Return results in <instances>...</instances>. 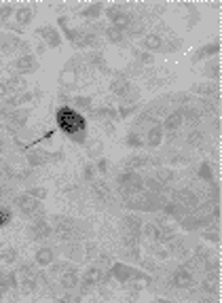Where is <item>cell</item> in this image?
<instances>
[{"instance_id":"obj_1","label":"cell","mask_w":222,"mask_h":303,"mask_svg":"<svg viewBox=\"0 0 222 303\" xmlns=\"http://www.w3.org/2000/svg\"><path fill=\"white\" fill-rule=\"evenodd\" d=\"M55 121L57 127L66 134V136L77 144L87 142V119L80 113H77L72 106H60L55 110Z\"/></svg>"},{"instance_id":"obj_2","label":"cell","mask_w":222,"mask_h":303,"mask_svg":"<svg viewBox=\"0 0 222 303\" xmlns=\"http://www.w3.org/2000/svg\"><path fill=\"white\" fill-rule=\"evenodd\" d=\"M116 183H119L121 193H138V191L144 189V178L140 176L138 172H121L116 176Z\"/></svg>"},{"instance_id":"obj_3","label":"cell","mask_w":222,"mask_h":303,"mask_svg":"<svg viewBox=\"0 0 222 303\" xmlns=\"http://www.w3.org/2000/svg\"><path fill=\"white\" fill-rule=\"evenodd\" d=\"M192 282H195V269H192L189 263L180 265L178 269L174 271V276H172V284H174V288H178V290L190 288Z\"/></svg>"},{"instance_id":"obj_4","label":"cell","mask_w":222,"mask_h":303,"mask_svg":"<svg viewBox=\"0 0 222 303\" xmlns=\"http://www.w3.org/2000/svg\"><path fill=\"white\" fill-rule=\"evenodd\" d=\"M106 17L110 19V23H112L114 28H119V30H123V32H125L127 26L131 23V13L123 11L121 4H110V7L106 9Z\"/></svg>"},{"instance_id":"obj_5","label":"cell","mask_w":222,"mask_h":303,"mask_svg":"<svg viewBox=\"0 0 222 303\" xmlns=\"http://www.w3.org/2000/svg\"><path fill=\"white\" fill-rule=\"evenodd\" d=\"M102 282V269H97L95 265H91V267H87V269L83 271V278H80V282H79V286H80V293H89V290L95 286V284H100Z\"/></svg>"},{"instance_id":"obj_6","label":"cell","mask_w":222,"mask_h":303,"mask_svg":"<svg viewBox=\"0 0 222 303\" xmlns=\"http://www.w3.org/2000/svg\"><path fill=\"white\" fill-rule=\"evenodd\" d=\"M13 68H15V72L19 74V77H23V74L36 72V70H38V60L32 53H26V55H21L19 60H15Z\"/></svg>"},{"instance_id":"obj_7","label":"cell","mask_w":222,"mask_h":303,"mask_svg":"<svg viewBox=\"0 0 222 303\" xmlns=\"http://www.w3.org/2000/svg\"><path fill=\"white\" fill-rule=\"evenodd\" d=\"M32 240H45V237H49L53 229H51V223L47 219H38V220H32L30 229H28Z\"/></svg>"},{"instance_id":"obj_8","label":"cell","mask_w":222,"mask_h":303,"mask_svg":"<svg viewBox=\"0 0 222 303\" xmlns=\"http://www.w3.org/2000/svg\"><path fill=\"white\" fill-rule=\"evenodd\" d=\"M131 89H133V85L129 83V79H127L125 74H121V72L114 74L112 83H110V91H112L116 98H121V100H123V98H125Z\"/></svg>"},{"instance_id":"obj_9","label":"cell","mask_w":222,"mask_h":303,"mask_svg":"<svg viewBox=\"0 0 222 303\" xmlns=\"http://www.w3.org/2000/svg\"><path fill=\"white\" fill-rule=\"evenodd\" d=\"M15 206L19 208V212L28 214V217H32V214L38 210L40 202L34 200V197H32L30 193H21V195H17V197H15Z\"/></svg>"},{"instance_id":"obj_10","label":"cell","mask_w":222,"mask_h":303,"mask_svg":"<svg viewBox=\"0 0 222 303\" xmlns=\"http://www.w3.org/2000/svg\"><path fill=\"white\" fill-rule=\"evenodd\" d=\"M184 123V117H182V108H176V110H172V113H167L165 117V121H163V132H169V134H174V132H178L180 127H182Z\"/></svg>"},{"instance_id":"obj_11","label":"cell","mask_w":222,"mask_h":303,"mask_svg":"<svg viewBox=\"0 0 222 303\" xmlns=\"http://www.w3.org/2000/svg\"><path fill=\"white\" fill-rule=\"evenodd\" d=\"M131 271H133V267H129L127 263H112L110 265V276H112L116 282H121V284H127L131 280Z\"/></svg>"},{"instance_id":"obj_12","label":"cell","mask_w":222,"mask_h":303,"mask_svg":"<svg viewBox=\"0 0 222 303\" xmlns=\"http://www.w3.org/2000/svg\"><path fill=\"white\" fill-rule=\"evenodd\" d=\"M38 36L45 40V45L49 47H60L62 45V36H60V30L55 26H43L38 28Z\"/></svg>"},{"instance_id":"obj_13","label":"cell","mask_w":222,"mask_h":303,"mask_svg":"<svg viewBox=\"0 0 222 303\" xmlns=\"http://www.w3.org/2000/svg\"><path fill=\"white\" fill-rule=\"evenodd\" d=\"M163 142V127L161 123H155L153 127L146 130V138H144V147L146 149H157Z\"/></svg>"},{"instance_id":"obj_14","label":"cell","mask_w":222,"mask_h":303,"mask_svg":"<svg viewBox=\"0 0 222 303\" xmlns=\"http://www.w3.org/2000/svg\"><path fill=\"white\" fill-rule=\"evenodd\" d=\"M7 123L13 127V130H21L28 123V110L23 108H13L7 113Z\"/></svg>"},{"instance_id":"obj_15","label":"cell","mask_w":222,"mask_h":303,"mask_svg":"<svg viewBox=\"0 0 222 303\" xmlns=\"http://www.w3.org/2000/svg\"><path fill=\"white\" fill-rule=\"evenodd\" d=\"M28 159V166L30 168H43L47 161H49V153L45 149H36V151H28L26 155Z\"/></svg>"},{"instance_id":"obj_16","label":"cell","mask_w":222,"mask_h":303,"mask_svg":"<svg viewBox=\"0 0 222 303\" xmlns=\"http://www.w3.org/2000/svg\"><path fill=\"white\" fill-rule=\"evenodd\" d=\"M34 263H36L38 267H49V265H53V263H55V252H53V248L45 246V248L36 250V256H34Z\"/></svg>"},{"instance_id":"obj_17","label":"cell","mask_w":222,"mask_h":303,"mask_svg":"<svg viewBox=\"0 0 222 303\" xmlns=\"http://www.w3.org/2000/svg\"><path fill=\"white\" fill-rule=\"evenodd\" d=\"M123 225H125V233H131V236H140L142 233V219L138 217V214H127L125 220H123Z\"/></svg>"},{"instance_id":"obj_18","label":"cell","mask_w":222,"mask_h":303,"mask_svg":"<svg viewBox=\"0 0 222 303\" xmlns=\"http://www.w3.org/2000/svg\"><path fill=\"white\" fill-rule=\"evenodd\" d=\"M142 47H144L146 51H150V53H155V51H161V47H163V36H161V34H157V32L146 34L144 40H142Z\"/></svg>"},{"instance_id":"obj_19","label":"cell","mask_w":222,"mask_h":303,"mask_svg":"<svg viewBox=\"0 0 222 303\" xmlns=\"http://www.w3.org/2000/svg\"><path fill=\"white\" fill-rule=\"evenodd\" d=\"M218 51H220V45L216 43H207V45H203L199 47V51L195 53V62H201V60H207V57H216L218 55Z\"/></svg>"},{"instance_id":"obj_20","label":"cell","mask_w":222,"mask_h":303,"mask_svg":"<svg viewBox=\"0 0 222 303\" xmlns=\"http://www.w3.org/2000/svg\"><path fill=\"white\" fill-rule=\"evenodd\" d=\"M7 83V89L9 93H13V96H19V93H23L28 89V85H26V79L19 77V74H15V77H11L9 81H4Z\"/></svg>"},{"instance_id":"obj_21","label":"cell","mask_w":222,"mask_h":303,"mask_svg":"<svg viewBox=\"0 0 222 303\" xmlns=\"http://www.w3.org/2000/svg\"><path fill=\"white\" fill-rule=\"evenodd\" d=\"M32 9L28 7V4H21V7H15V21H17V26L23 28V26H28V23L32 21Z\"/></svg>"},{"instance_id":"obj_22","label":"cell","mask_w":222,"mask_h":303,"mask_svg":"<svg viewBox=\"0 0 222 303\" xmlns=\"http://www.w3.org/2000/svg\"><path fill=\"white\" fill-rule=\"evenodd\" d=\"M79 271H68V273H63V276H60V284H62V288L66 290V293H70V290H74L79 286Z\"/></svg>"},{"instance_id":"obj_23","label":"cell","mask_w":222,"mask_h":303,"mask_svg":"<svg viewBox=\"0 0 222 303\" xmlns=\"http://www.w3.org/2000/svg\"><path fill=\"white\" fill-rule=\"evenodd\" d=\"M102 11H104L102 2H91V4H87V7L80 11V17L87 19V21H93V19H97V17L102 15Z\"/></svg>"},{"instance_id":"obj_24","label":"cell","mask_w":222,"mask_h":303,"mask_svg":"<svg viewBox=\"0 0 222 303\" xmlns=\"http://www.w3.org/2000/svg\"><path fill=\"white\" fill-rule=\"evenodd\" d=\"M153 178L159 180V183H161L163 186H169V185L174 183V178H176V174H174L172 168L161 166V168H157V170H155V176H153Z\"/></svg>"},{"instance_id":"obj_25","label":"cell","mask_w":222,"mask_h":303,"mask_svg":"<svg viewBox=\"0 0 222 303\" xmlns=\"http://www.w3.org/2000/svg\"><path fill=\"white\" fill-rule=\"evenodd\" d=\"M197 176H199V180H203L206 185L214 183V166L209 161H201L199 168H197Z\"/></svg>"},{"instance_id":"obj_26","label":"cell","mask_w":222,"mask_h":303,"mask_svg":"<svg viewBox=\"0 0 222 303\" xmlns=\"http://www.w3.org/2000/svg\"><path fill=\"white\" fill-rule=\"evenodd\" d=\"M159 231H161V227L157 223H146L142 227V233H140V236H146V240L150 244H157V240H159Z\"/></svg>"},{"instance_id":"obj_27","label":"cell","mask_w":222,"mask_h":303,"mask_svg":"<svg viewBox=\"0 0 222 303\" xmlns=\"http://www.w3.org/2000/svg\"><path fill=\"white\" fill-rule=\"evenodd\" d=\"M125 144H127L129 149H133V151L144 149V138H142V134L136 132V130H131L129 134H127V138H125Z\"/></svg>"},{"instance_id":"obj_28","label":"cell","mask_w":222,"mask_h":303,"mask_svg":"<svg viewBox=\"0 0 222 303\" xmlns=\"http://www.w3.org/2000/svg\"><path fill=\"white\" fill-rule=\"evenodd\" d=\"M93 195H95L97 200H102V202H108L110 200L108 185L104 183V180H95V183H93Z\"/></svg>"},{"instance_id":"obj_29","label":"cell","mask_w":222,"mask_h":303,"mask_svg":"<svg viewBox=\"0 0 222 303\" xmlns=\"http://www.w3.org/2000/svg\"><path fill=\"white\" fill-rule=\"evenodd\" d=\"M72 104H74V110L77 113H87V110H93V104H91V98H85V96H77V98H72Z\"/></svg>"},{"instance_id":"obj_30","label":"cell","mask_w":222,"mask_h":303,"mask_svg":"<svg viewBox=\"0 0 222 303\" xmlns=\"http://www.w3.org/2000/svg\"><path fill=\"white\" fill-rule=\"evenodd\" d=\"M201 74H203L206 79H214V83H216V81L220 79V64H218V60L206 64V68L201 70Z\"/></svg>"},{"instance_id":"obj_31","label":"cell","mask_w":222,"mask_h":303,"mask_svg":"<svg viewBox=\"0 0 222 303\" xmlns=\"http://www.w3.org/2000/svg\"><path fill=\"white\" fill-rule=\"evenodd\" d=\"M104 34H106V38H108L112 45H121L123 40H125V32L119 30V28H114V26L106 28V30H104Z\"/></svg>"},{"instance_id":"obj_32","label":"cell","mask_w":222,"mask_h":303,"mask_svg":"<svg viewBox=\"0 0 222 303\" xmlns=\"http://www.w3.org/2000/svg\"><path fill=\"white\" fill-rule=\"evenodd\" d=\"M15 15V4H0V26H9V17Z\"/></svg>"},{"instance_id":"obj_33","label":"cell","mask_w":222,"mask_h":303,"mask_svg":"<svg viewBox=\"0 0 222 303\" xmlns=\"http://www.w3.org/2000/svg\"><path fill=\"white\" fill-rule=\"evenodd\" d=\"M15 261H17V250L15 248L0 250V263H2V265H13Z\"/></svg>"},{"instance_id":"obj_34","label":"cell","mask_w":222,"mask_h":303,"mask_svg":"<svg viewBox=\"0 0 222 303\" xmlns=\"http://www.w3.org/2000/svg\"><path fill=\"white\" fill-rule=\"evenodd\" d=\"M26 193H30L36 202H43L45 197H47V189H45V186H32V189H28Z\"/></svg>"},{"instance_id":"obj_35","label":"cell","mask_w":222,"mask_h":303,"mask_svg":"<svg viewBox=\"0 0 222 303\" xmlns=\"http://www.w3.org/2000/svg\"><path fill=\"white\" fill-rule=\"evenodd\" d=\"M11 219H13V212H11L7 206L0 208V229H2V227H7L11 223Z\"/></svg>"},{"instance_id":"obj_36","label":"cell","mask_w":222,"mask_h":303,"mask_svg":"<svg viewBox=\"0 0 222 303\" xmlns=\"http://www.w3.org/2000/svg\"><path fill=\"white\" fill-rule=\"evenodd\" d=\"M108 170H110V161L106 159V157H100V159H97V163H95V172H100V174H104V176H106Z\"/></svg>"},{"instance_id":"obj_37","label":"cell","mask_w":222,"mask_h":303,"mask_svg":"<svg viewBox=\"0 0 222 303\" xmlns=\"http://www.w3.org/2000/svg\"><path fill=\"white\" fill-rule=\"evenodd\" d=\"M93 176H95V166H93V163H87V166L83 168V178L93 183Z\"/></svg>"},{"instance_id":"obj_38","label":"cell","mask_w":222,"mask_h":303,"mask_svg":"<svg viewBox=\"0 0 222 303\" xmlns=\"http://www.w3.org/2000/svg\"><path fill=\"white\" fill-rule=\"evenodd\" d=\"M203 237H206L207 242H214V244H218V242H220L218 231H216V229H206V231H203Z\"/></svg>"},{"instance_id":"obj_39","label":"cell","mask_w":222,"mask_h":303,"mask_svg":"<svg viewBox=\"0 0 222 303\" xmlns=\"http://www.w3.org/2000/svg\"><path fill=\"white\" fill-rule=\"evenodd\" d=\"M63 155L62 153H49V161H62Z\"/></svg>"},{"instance_id":"obj_40","label":"cell","mask_w":222,"mask_h":303,"mask_svg":"<svg viewBox=\"0 0 222 303\" xmlns=\"http://www.w3.org/2000/svg\"><path fill=\"white\" fill-rule=\"evenodd\" d=\"M9 93V89H7V83L4 81H0V98H4Z\"/></svg>"},{"instance_id":"obj_41","label":"cell","mask_w":222,"mask_h":303,"mask_svg":"<svg viewBox=\"0 0 222 303\" xmlns=\"http://www.w3.org/2000/svg\"><path fill=\"white\" fill-rule=\"evenodd\" d=\"M2 197H4V186L0 185V200H2Z\"/></svg>"}]
</instances>
